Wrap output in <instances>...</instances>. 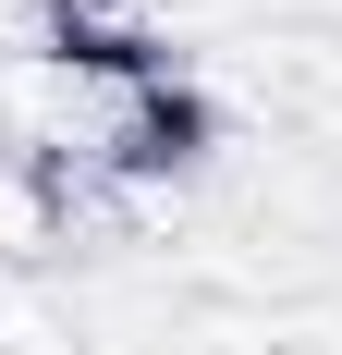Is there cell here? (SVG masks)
I'll return each instance as SVG.
<instances>
[{"label": "cell", "mask_w": 342, "mask_h": 355, "mask_svg": "<svg viewBox=\"0 0 342 355\" xmlns=\"http://www.w3.org/2000/svg\"><path fill=\"white\" fill-rule=\"evenodd\" d=\"M49 257H62V172L0 135V270H49Z\"/></svg>", "instance_id": "1"}, {"label": "cell", "mask_w": 342, "mask_h": 355, "mask_svg": "<svg viewBox=\"0 0 342 355\" xmlns=\"http://www.w3.org/2000/svg\"><path fill=\"white\" fill-rule=\"evenodd\" d=\"M0 355H86L73 319L37 294V270H0Z\"/></svg>", "instance_id": "2"}]
</instances>
